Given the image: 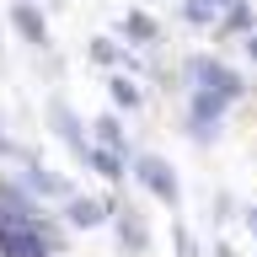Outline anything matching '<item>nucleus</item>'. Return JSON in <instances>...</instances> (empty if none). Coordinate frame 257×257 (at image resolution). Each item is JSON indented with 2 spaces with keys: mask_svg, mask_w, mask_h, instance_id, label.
<instances>
[{
  "mask_svg": "<svg viewBox=\"0 0 257 257\" xmlns=\"http://www.w3.org/2000/svg\"><path fill=\"white\" fill-rule=\"evenodd\" d=\"M140 172H145V182H150L161 198H172V177H166V166H161V161H145Z\"/></svg>",
  "mask_w": 257,
  "mask_h": 257,
  "instance_id": "4",
  "label": "nucleus"
},
{
  "mask_svg": "<svg viewBox=\"0 0 257 257\" xmlns=\"http://www.w3.org/2000/svg\"><path fill=\"white\" fill-rule=\"evenodd\" d=\"M48 128H54V134H59V140L70 145V150H80V156H91V150H86V134H80V123H75V112L64 107L59 96L48 102Z\"/></svg>",
  "mask_w": 257,
  "mask_h": 257,
  "instance_id": "2",
  "label": "nucleus"
},
{
  "mask_svg": "<svg viewBox=\"0 0 257 257\" xmlns=\"http://www.w3.org/2000/svg\"><path fill=\"white\" fill-rule=\"evenodd\" d=\"M6 27H11L27 48H38V54L48 48V22H43V11H38L32 0H11V6H6Z\"/></svg>",
  "mask_w": 257,
  "mask_h": 257,
  "instance_id": "1",
  "label": "nucleus"
},
{
  "mask_svg": "<svg viewBox=\"0 0 257 257\" xmlns=\"http://www.w3.org/2000/svg\"><path fill=\"white\" fill-rule=\"evenodd\" d=\"M0 156H16V145H11V140H6V134H0Z\"/></svg>",
  "mask_w": 257,
  "mask_h": 257,
  "instance_id": "5",
  "label": "nucleus"
},
{
  "mask_svg": "<svg viewBox=\"0 0 257 257\" xmlns=\"http://www.w3.org/2000/svg\"><path fill=\"white\" fill-rule=\"evenodd\" d=\"M0 64H6V43H0Z\"/></svg>",
  "mask_w": 257,
  "mask_h": 257,
  "instance_id": "6",
  "label": "nucleus"
},
{
  "mask_svg": "<svg viewBox=\"0 0 257 257\" xmlns=\"http://www.w3.org/2000/svg\"><path fill=\"white\" fill-rule=\"evenodd\" d=\"M64 220L86 230V225H96V220H102V204H96V198H70V204H64Z\"/></svg>",
  "mask_w": 257,
  "mask_h": 257,
  "instance_id": "3",
  "label": "nucleus"
}]
</instances>
